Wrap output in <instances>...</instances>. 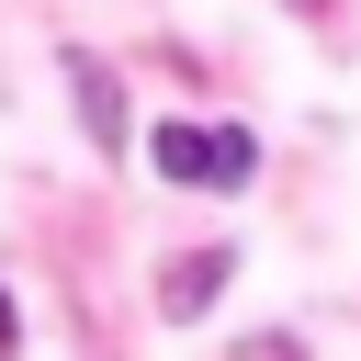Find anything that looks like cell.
Returning <instances> with one entry per match:
<instances>
[{"instance_id":"7a4b0ae2","label":"cell","mask_w":361,"mask_h":361,"mask_svg":"<svg viewBox=\"0 0 361 361\" xmlns=\"http://www.w3.org/2000/svg\"><path fill=\"white\" fill-rule=\"evenodd\" d=\"M214 293H226V248H192V259H169V282H158L169 316H203Z\"/></svg>"},{"instance_id":"6da1fadb","label":"cell","mask_w":361,"mask_h":361,"mask_svg":"<svg viewBox=\"0 0 361 361\" xmlns=\"http://www.w3.org/2000/svg\"><path fill=\"white\" fill-rule=\"evenodd\" d=\"M147 158H158V180H180V192H237V180L259 169V147H248L237 124H180V113L147 135Z\"/></svg>"},{"instance_id":"3957f363","label":"cell","mask_w":361,"mask_h":361,"mask_svg":"<svg viewBox=\"0 0 361 361\" xmlns=\"http://www.w3.org/2000/svg\"><path fill=\"white\" fill-rule=\"evenodd\" d=\"M79 124H90V147H113V135H124V102H113V79H102V68H79Z\"/></svg>"}]
</instances>
